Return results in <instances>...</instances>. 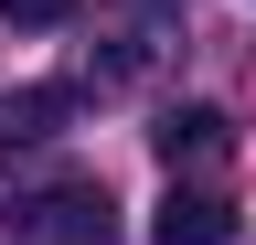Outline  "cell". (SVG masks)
Segmentation results:
<instances>
[{"label": "cell", "mask_w": 256, "mask_h": 245, "mask_svg": "<svg viewBox=\"0 0 256 245\" xmlns=\"http://www.w3.org/2000/svg\"><path fill=\"white\" fill-rule=\"evenodd\" d=\"M0 21L11 32H54V21H75V0H0Z\"/></svg>", "instance_id": "5b68a950"}, {"label": "cell", "mask_w": 256, "mask_h": 245, "mask_svg": "<svg viewBox=\"0 0 256 245\" xmlns=\"http://www.w3.org/2000/svg\"><path fill=\"white\" fill-rule=\"evenodd\" d=\"M150 245H235V203H224L214 181H171V192H160Z\"/></svg>", "instance_id": "7a4b0ae2"}, {"label": "cell", "mask_w": 256, "mask_h": 245, "mask_svg": "<svg viewBox=\"0 0 256 245\" xmlns=\"http://www.w3.org/2000/svg\"><path fill=\"white\" fill-rule=\"evenodd\" d=\"M22 235H32V245H118L96 181H54V192H32V203H22Z\"/></svg>", "instance_id": "6da1fadb"}, {"label": "cell", "mask_w": 256, "mask_h": 245, "mask_svg": "<svg viewBox=\"0 0 256 245\" xmlns=\"http://www.w3.org/2000/svg\"><path fill=\"white\" fill-rule=\"evenodd\" d=\"M160 11H182V0H160Z\"/></svg>", "instance_id": "8992f818"}, {"label": "cell", "mask_w": 256, "mask_h": 245, "mask_svg": "<svg viewBox=\"0 0 256 245\" xmlns=\"http://www.w3.org/2000/svg\"><path fill=\"white\" fill-rule=\"evenodd\" d=\"M224 139H235V128H224V107H171V117L150 128V149L171 160V181H182V171H214Z\"/></svg>", "instance_id": "3957f363"}, {"label": "cell", "mask_w": 256, "mask_h": 245, "mask_svg": "<svg viewBox=\"0 0 256 245\" xmlns=\"http://www.w3.org/2000/svg\"><path fill=\"white\" fill-rule=\"evenodd\" d=\"M64 117H75V85H22V96H0V149L64 139Z\"/></svg>", "instance_id": "277c9868"}]
</instances>
